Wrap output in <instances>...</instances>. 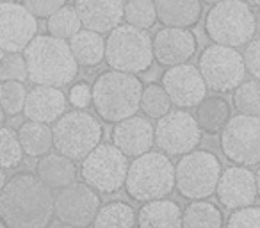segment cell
Masks as SVG:
<instances>
[{
	"label": "cell",
	"mask_w": 260,
	"mask_h": 228,
	"mask_svg": "<svg viewBox=\"0 0 260 228\" xmlns=\"http://www.w3.org/2000/svg\"><path fill=\"white\" fill-rule=\"evenodd\" d=\"M54 194L34 173H16L0 191V223L6 228H48Z\"/></svg>",
	"instance_id": "cell-1"
},
{
	"label": "cell",
	"mask_w": 260,
	"mask_h": 228,
	"mask_svg": "<svg viewBox=\"0 0 260 228\" xmlns=\"http://www.w3.org/2000/svg\"><path fill=\"white\" fill-rule=\"evenodd\" d=\"M23 57L27 62V79L36 86L62 87L79 75V64L68 41L50 34L34 36L23 50Z\"/></svg>",
	"instance_id": "cell-2"
},
{
	"label": "cell",
	"mask_w": 260,
	"mask_h": 228,
	"mask_svg": "<svg viewBox=\"0 0 260 228\" xmlns=\"http://www.w3.org/2000/svg\"><path fill=\"white\" fill-rule=\"evenodd\" d=\"M143 82L132 73L104 72L91 86V104L105 123H118L138 114Z\"/></svg>",
	"instance_id": "cell-3"
},
{
	"label": "cell",
	"mask_w": 260,
	"mask_h": 228,
	"mask_svg": "<svg viewBox=\"0 0 260 228\" xmlns=\"http://www.w3.org/2000/svg\"><path fill=\"white\" fill-rule=\"evenodd\" d=\"M125 191L136 202L168 198L175 191V164L162 152H146L128 164Z\"/></svg>",
	"instance_id": "cell-4"
},
{
	"label": "cell",
	"mask_w": 260,
	"mask_h": 228,
	"mask_svg": "<svg viewBox=\"0 0 260 228\" xmlns=\"http://www.w3.org/2000/svg\"><path fill=\"white\" fill-rule=\"evenodd\" d=\"M105 62L111 70L123 73L148 72L153 64V47L148 30L119 23L105 40Z\"/></svg>",
	"instance_id": "cell-5"
},
{
	"label": "cell",
	"mask_w": 260,
	"mask_h": 228,
	"mask_svg": "<svg viewBox=\"0 0 260 228\" xmlns=\"http://www.w3.org/2000/svg\"><path fill=\"white\" fill-rule=\"evenodd\" d=\"M255 32V13L242 0H221L205 16V34L217 45L239 48Z\"/></svg>",
	"instance_id": "cell-6"
},
{
	"label": "cell",
	"mask_w": 260,
	"mask_h": 228,
	"mask_svg": "<svg viewBox=\"0 0 260 228\" xmlns=\"http://www.w3.org/2000/svg\"><path fill=\"white\" fill-rule=\"evenodd\" d=\"M221 160L209 150H192L175 166V189L185 200H207L216 194Z\"/></svg>",
	"instance_id": "cell-7"
},
{
	"label": "cell",
	"mask_w": 260,
	"mask_h": 228,
	"mask_svg": "<svg viewBox=\"0 0 260 228\" xmlns=\"http://www.w3.org/2000/svg\"><path fill=\"white\" fill-rule=\"evenodd\" d=\"M54 148L72 160H82L102 143L104 128L91 112L84 109L64 112L54 128Z\"/></svg>",
	"instance_id": "cell-8"
},
{
	"label": "cell",
	"mask_w": 260,
	"mask_h": 228,
	"mask_svg": "<svg viewBox=\"0 0 260 228\" xmlns=\"http://www.w3.org/2000/svg\"><path fill=\"white\" fill-rule=\"evenodd\" d=\"M128 157L112 143H100L82 159L80 177L98 194H114L125 185Z\"/></svg>",
	"instance_id": "cell-9"
},
{
	"label": "cell",
	"mask_w": 260,
	"mask_h": 228,
	"mask_svg": "<svg viewBox=\"0 0 260 228\" xmlns=\"http://www.w3.org/2000/svg\"><path fill=\"white\" fill-rule=\"evenodd\" d=\"M198 70L207 89L214 93H232L246 77L242 54L224 45H209L198 57Z\"/></svg>",
	"instance_id": "cell-10"
},
{
	"label": "cell",
	"mask_w": 260,
	"mask_h": 228,
	"mask_svg": "<svg viewBox=\"0 0 260 228\" xmlns=\"http://www.w3.org/2000/svg\"><path fill=\"white\" fill-rule=\"evenodd\" d=\"M221 152L235 166L260 164V116L237 114L221 131Z\"/></svg>",
	"instance_id": "cell-11"
},
{
	"label": "cell",
	"mask_w": 260,
	"mask_h": 228,
	"mask_svg": "<svg viewBox=\"0 0 260 228\" xmlns=\"http://www.w3.org/2000/svg\"><path fill=\"white\" fill-rule=\"evenodd\" d=\"M155 132V145L166 155H185L198 148L202 143V131L196 123L191 112L184 111H170L162 118L157 120L153 127Z\"/></svg>",
	"instance_id": "cell-12"
},
{
	"label": "cell",
	"mask_w": 260,
	"mask_h": 228,
	"mask_svg": "<svg viewBox=\"0 0 260 228\" xmlns=\"http://www.w3.org/2000/svg\"><path fill=\"white\" fill-rule=\"evenodd\" d=\"M102 207L100 194L86 182H73L54 196V216L62 224L86 228Z\"/></svg>",
	"instance_id": "cell-13"
},
{
	"label": "cell",
	"mask_w": 260,
	"mask_h": 228,
	"mask_svg": "<svg viewBox=\"0 0 260 228\" xmlns=\"http://www.w3.org/2000/svg\"><path fill=\"white\" fill-rule=\"evenodd\" d=\"M38 36V18H34L22 4H0V50L23 52Z\"/></svg>",
	"instance_id": "cell-14"
},
{
	"label": "cell",
	"mask_w": 260,
	"mask_h": 228,
	"mask_svg": "<svg viewBox=\"0 0 260 228\" xmlns=\"http://www.w3.org/2000/svg\"><path fill=\"white\" fill-rule=\"evenodd\" d=\"M162 87L166 89L171 104L180 109L196 107L207 96V86L202 73L189 62L170 66L162 73Z\"/></svg>",
	"instance_id": "cell-15"
},
{
	"label": "cell",
	"mask_w": 260,
	"mask_h": 228,
	"mask_svg": "<svg viewBox=\"0 0 260 228\" xmlns=\"http://www.w3.org/2000/svg\"><path fill=\"white\" fill-rule=\"evenodd\" d=\"M153 59L160 66H177L187 62L198 48V40L191 29L164 27L152 40Z\"/></svg>",
	"instance_id": "cell-16"
},
{
	"label": "cell",
	"mask_w": 260,
	"mask_h": 228,
	"mask_svg": "<svg viewBox=\"0 0 260 228\" xmlns=\"http://www.w3.org/2000/svg\"><path fill=\"white\" fill-rule=\"evenodd\" d=\"M216 194L219 203L224 209H241V207L253 205L256 194L255 173L246 166H230L221 171L219 182H217Z\"/></svg>",
	"instance_id": "cell-17"
},
{
	"label": "cell",
	"mask_w": 260,
	"mask_h": 228,
	"mask_svg": "<svg viewBox=\"0 0 260 228\" xmlns=\"http://www.w3.org/2000/svg\"><path fill=\"white\" fill-rule=\"evenodd\" d=\"M111 141L126 157H139L150 152L155 145L153 125L145 116H130L114 123L111 131Z\"/></svg>",
	"instance_id": "cell-18"
},
{
	"label": "cell",
	"mask_w": 260,
	"mask_h": 228,
	"mask_svg": "<svg viewBox=\"0 0 260 228\" xmlns=\"http://www.w3.org/2000/svg\"><path fill=\"white\" fill-rule=\"evenodd\" d=\"M66 107H68V98L61 87L34 86L30 91H27L23 114L27 120L50 125L64 114Z\"/></svg>",
	"instance_id": "cell-19"
},
{
	"label": "cell",
	"mask_w": 260,
	"mask_h": 228,
	"mask_svg": "<svg viewBox=\"0 0 260 228\" xmlns=\"http://www.w3.org/2000/svg\"><path fill=\"white\" fill-rule=\"evenodd\" d=\"M123 0H75L82 27L98 34L111 32L123 20Z\"/></svg>",
	"instance_id": "cell-20"
},
{
	"label": "cell",
	"mask_w": 260,
	"mask_h": 228,
	"mask_svg": "<svg viewBox=\"0 0 260 228\" xmlns=\"http://www.w3.org/2000/svg\"><path fill=\"white\" fill-rule=\"evenodd\" d=\"M136 228H182V207L173 200H150L136 212Z\"/></svg>",
	"instance_id": "cell-21"
},
{
	"label": "cell",
	"mask_w": 260,
	"mask_h": 228,
	"mask_svg": "<svg viewBox=\"0 0 260 228\" xmlns=\"http://www.w3.org/2000/svg\"><path fill=\"white\" fill-rule=\"evenodd\" d=\"M77 166L75 160L68 159L62 153L55 152L40 157L36 164V177L52 191L66 187V185L77 182Z\"/></svg>",
	"instance_id": "cell-22"
},
{
	"label": "cell",
	"mask_w": 260,
	"mask_h": 228,
	"mask_svg": "<svg viewBox=\"0 0 260 228\" xmlns=\"http://www.w3.org/2000/svg\"><path fill=\"white\" fill-rule=\"evenodd\" d=\"M153 6L164 27L191 29L202 18V0H153Z\"/></svg>",
	"instance_id": "cell-23"
},
{
	"label": "cell",
	"mask_w": 260,
	"mask_h": 228,
	"mask_svg": "<svg viewBox=\"0 0 260 228\" xmlns=\"http://www.w3.org/2000/svg\"><path fill=\"white\" fill-rule=\"evenodd\" d=\"M232 118V105L223 96H205L196 105L194 120L200 131L209 136H216Z\"/></svg>",
	"instance_id": "cell-24"
},
{
	"label": "cell",
	"mask_w": 260,
	"mask_h": 228,
	"mask_svg": "<svg viewBox=\"0 0 260 228\" xmlns=\"http://www.w3.org/2000/svg\"><path fill=\"white\" fill-rule=\"evenodd\" d=\"M70 50L77 64L82 68H94L105 57V40L102 34L93 30L80 29L73 38L68 40Z\"/></svg>",
	"instance_id": "cell-25"
},
{
	"label": "cell",
	"mask_w": 260,
	"mask_h": 228,
	"mask_svg": "<svg viewBox=\"0 0 260 228\" xmlns=\"http://www.w3.org/2000/svg\"><path fill=\"white\" fill-rule=\"evenodd\" d=\"M18 141L27 157H43L54 148V134L47 123L27 120L18 128Z\"/></svg>",
	"instance_id": "cell-26"
},
{
	"label": "cell",
	"mask_w": 260,
	"mask_h": 228,
	"mask_svg": "<svg viewBox=\"0 0 260 228\" xmlns=\"http://www.w3.org/2000/svg\"><path fill=\"white\" fill-rule=\"evenodd\" d=\"M223 210L207 200H192L182 209V228H223Z\"/></svg>",
	"instance_id": "cell-27"
},
{
	"label": "cell",
	"mask_w": 260,
	"mask_h": 228,
	"mask_svg": "<svg viewBox=\"0 0 260 228\" xmlns=\"http://www.w3.org/2000/svg\"><path fill=\"white\" fill-rule=\"evenodd\" d=\"M93 228H136V210L126 202H109L98 209Z\"/></svg>",
	"instance_id": "cell-28"
},
{
	"label": "cell",
	"mask_w": 260,
	"mask_h": 228,
	"mask_svg": "<svg viewBox=\"0 0 260 228\" xmlns=\"http://www.w3.org/2000/svg\"><path fill=\"white\" fill-rule=\"evenodd\" d=\"M47 29L50 36L68 41L70 38H73L82 29V22H80L75 8L62 6L59 11H55L54 15L47 18Z\"/></svg>",
	"instance_id": "cell-29"
},
{
	"label": "cell",
	"mask_w": 260,
	"mask_h": 228,
	"mask_svg": "<svg viewBox=\"0 0 260 228\" xmlns=\"http://www.w3.org/2000/svg\"><path fill=\"white\" fill-rule=\"evenodd\" d=\"M171 100L168 96L166 89L162 87V84H148L143 87L141 93V102H139V109L145 112L148 118L159 120L164 114L171 111Z\"/></svg>",
	"instance_id": "cell-30"
},
{
	"label": "cell",
	"mask_w": 260,
	"mask_h": 228,
	"mask_svg": "<svg viewBox=\"0 0 260 228\" xmlns=\"http://www.w3.org/2000/svg\"><path fill=\"white\" fill-rule=\"evenodd\" d=\"M234 107L241 114L260 116V80H242L234 89Z\"/></svg>",
	"instance_id": "cell-31"
},
{
	"label": "cell",
	"mask_w": 260,
	"mask_h": 228,
	"mask_svg": "<svg viewBox=\"0 0 260 228\" xmlns=\"http://www.w3.org/2000/svg\"><path fill=\"white\" fill-rule=\"evenodd\" d=\"M123 20L138 29H152L157 22L153 0H128L123 6Z\"/></svg>",
	"instance_id": "cell-32"
},
{
	"label": "cell",
	"mask_w": 260,
	"mask_h": 228,
	"mask_svg": "<svg viewBox=\"0 0 260 228\" xmlns=\"http://www.w3.org/2000/svg\"><path fill=\"white\" fill-rule=\"evenodd\" d=\"M23 150L20 146L18 134L9 127H0V168L15 170L22 164Z\"/></svg>",
	"instance_id": "cell-33"
},
{
	"label": "cell",
	"mask_w": 260,
	"mask_h": 228,
	"mask_svg": "<svg viewBox=\"0 0 260 228\" xmlns=\"http://www.w3.org/2000/svg\"><path fill=\"white\" fill-rule=\"evenodd\" d=\"M27 89L23 82L18 80H4L0 84V105L4 109L6 116H18L23 112Z\"/></svg>",
	"instance_id": "cell-34"
},
{
	"label": "cell",
	"mask_w": 260,
	"mask_h": 228,
	"mask_svg": "<svg viewBox=\"0 0 260 228\" xmlns=\"http://www.w3.org/2000/svg\"><path fill=\"white\" fill-rule=\"evenodd\" d=\"M4 80H27V62L22 52H6L0 59V82Z\"/></svg>",
	"instance_id": "cell-35"
},
{
	"label": "cell",
	"mask_w": 260,
	"mask_h": 228,
	"mask_svg": "<svg viewBox=\"0 0 260 228\" xmlns=\"http://www.w3.org/2000/svg\"><path fill=\"white\" fill-rule=\"evenodd\" d=\"M226 228H260V207L248 205L232 210Z\"/></svg>",
	"instance_id": "cell-36"
},
{
	"label": "cell",
	"mask_w": 260,
	"mask_h": 228,
	"mask_svg": "<svg viewBox=\"0 0 260 228\" xmlns=\"http://www.w3.org/2000/svg\"><path fill=\"white\" fill-rule=\"evenodd\" d=\"M22 6L34 18H48L66 6V0H22Z\"/></svg>",
	"instance_id": "cell-37"
},
{
	"label": "cell",
	"mask_w": 260,
	"mask_h": 228,
	"mask_svg": "<svg viewBox=\"0 0 260 228\" xmlns=\"http://www.w3.org/2000/svg\"><path fill=\"white\" fill-rule=\"evenodd\" d=\"M242 59H244L246 72H248L253 79L260 80V38L246 43Z\"/></svg>",
	"instance_id": "cell-38"
},
{
	"label": "cell",
	"mask_w": 260,
	"mask_h": 228,
	"mask_svg": "<svg viewBox=\"0 0 260 228\" xmlns=\"http://www.w3.org/2000/svg\"><path fill=\"white\" fill-rule=\"evenodd\" d=\"M70 104L77 109H86L91 104V87L86 82H79L70 89Z\"/></svg>",
	"instance_id": "cell-39"
},
{
	"label": "cell",
	"mask_w": 260,
	"mask_h": 228,
	"mask_svg": "<svg viewBox=\"0 0 260 228\" xmlns=\"http://www.w3.org/2000/svg\"><path fill=\"white\" fill-rule=\"evenodd\" d=\"M6 182H8V177H6V170H4V168H0V191L4 189Z\"/></svg>",
	"instance_id": "cell-40"
},
{
	"label": "cell",
	"mask_w": 260,
	"mask_h": 228,
	"mask_svg": "<svg viewBox=\"0 0 260 228\" xmlns=\"http://www.w3.org/2000/svg\"><path fill=\"white\" fill-rule=\"evenodd\" d=\"M244 4H248L249 8H260V0H242Z\"/></svg>",
	"instance_id": "cell-41"
},
{
	"label": "cell",
	"mask_w": 260,
	"mask_h": 228,
	"mask_svg": "<svg viewBox=\"0 0 260 228\" xmlns=\"http://www.w3.org/2000/svg\"><path fill=\"white\" fill-rule=\"evenodd\" d=\"M255 182H256V194L260 196V168L256 170V173H255Z\"/></svg>",
	"instance_id": "cell-42"
},
{
	"label": "cell",
	"mask_w": 260,
	"mask_h": 228,
	"mask_svg": "<svg viewBox=\"0 0 260 228\" xmlns=\"http://www.w3.org/2000/svg\"><path fill=\"white\" fill-rule=\"evenodd\" d=\"M255 30L260 34V9L258 13H255Z\"/></svg>",
	"instance_id": "cell-43"
},
{
	"label": "cell",
	"mask_w": 260,
	"mask_h": 228,
	"mask_svg": "<svg viewBox=\"0 0 260 228\" xmlns=\"http://www.w3.org/2000/svg\"><path fill=\"white\" fill-rule=\"evenodd\" d=\"M4 123H6V112L2 109V105H0V127H4Z\"/></svg>",
	"instance_id": "cell-44"
},
{
	"label": "cell",
	"mask_w": 260,
	"mask_h": 228,
	"mask_svg": "<svg viewBox=\"0 0 260 228\" xmlns=\"http://www.w3.org/2000/svg\"><path fill=\"white\" fill-rule=\"evenodd\" d=\"M202 2H205V4H210V6H214V4H217V2H221V0H202Z\"/></svg>",
	"instance_id": "cell-45"
},
{
	"label": "cell",
	"mask_w": 260,
	"mask_h": 228,
	"mask_svg": "<svg viewBox=\"0 0 260 228\" xmlns=\"http://www.w3.org/2000/svg\"><path fill=\"white\" fill-rule=\"evenodd\" d=\"M54 228H79V226H72V224H59V226H54Z\"/></svg>",
	"instance_id": "cell-46"
},
{
	"label": "cell",
	"mask_w": 260,
	"mask_h": 228,
	"mask_svg": "<svg viewBox=\"0 0 260 228\" xmlns=\"http://www.w3.org/2000/svg\"><path fill=\"white\" fill-rule=\"evenodd\" d=\"M2 2H15V0H0V4H2Z\"/></svg>",
	"instance_id": "cell-47"
},
{
	"label": "cell",
	"mask_w": 260,
	"mask_h": 228,
	"mask_svg": "<svg viewBox=\"0 0 260 228\" xmlns=\"http://www.w3.org/2000/svg\"><path fill=\"white\" fill-rule=\"evenodd\" d=\"M2 55H4V52H2V50H0V59H2Z\"/></svg>",
	"instance_id": "cell-48"
}]
</instances>
